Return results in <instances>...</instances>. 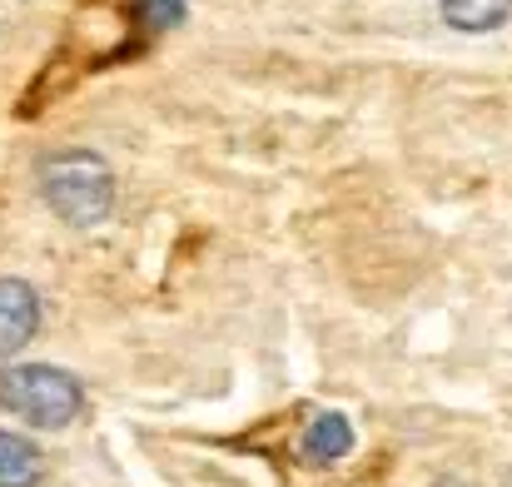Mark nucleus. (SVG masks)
<instances>
[{
  "mask_svg": "<svg viewBox=\"0 0 512 487\" xmlns=\"http://www.w3.org/2000/svg\"><path fill=\"white\" fill-rule=\"evenodd\" d=\"M348 448H353V428H348L343 413H319V418L309 423V433H304V453H309L314 463H334Z\"/></svg>",
  "mask_w": 512,
  "mask_h": 487,
  "instance_id": "5",
  "label": "nucleus"
},
{
  "mask_svg": "<svg viewBox=\"0 0 512 487\" xmlns=\"http://www.w3.org/2000/svg\"><path fill=\"white\" fill-rule=\"evenodd\" d=\"M0 408L25 418V423H35V428H65V423L80 418L85 393H80V383L65 368L20 363V368L0 373Z\"/></svg>",
  "mask_w": 512,
  "mask_h": 487,
  "instance_id": "2",
  "label": "nucleus"
},
{
  "mask_svg": "<svg viewBox=\"0 0 512 487\" xmlns=\"http://www.w3.org/2000/svg\"><path fill=\"white\" fill-rule=\"evenodd\" d=\"M508 10L512 0H443V20L453 30H498Z\"/></svg>",
  "mask_w": 512,
  "mask_h": 487,
  "instance_id": "6",
  "label": "nucleus"
},
{
  "mask_svg": "<svg viewBox=\"0 0 512 487\" xmlns=\"http://www.w3.org/2000/svg\"><path fill=\"white\" fill-rule=\"evenodd\" d=\"M40 328V299L20 279H0V353H20Z\"/></svg>",
  "mask_w": 512,
  "mask_h": 487,
  "instance_id": "3",
  "label": "nucleus"
},
{
  "mask_svg": "<svg viewBox=\"0 0 512 487\" xmlns=\"http://www.w3.org/2000/svg\"><path fill=\"white\" fill-rule=\"evenodd\" d=\"M40 194L65 224H100L115 204V174L90 150H60L40 164Z\"/></svg>",
  "mask_w": 512,
  "mask_h": 487,
  "instance_id": "1",
  "label": "nucleus"
},
{
  "mask_svg": "<svg viewBox=\"0 0 512 487\" xmlns=\"http://www.w3.org/2000/svg\"><path fill=\"white\" fill-rule=\"evenodd\" d=\"M145 5V20L150 25H160V30H170L184 20V0H140Z\"/></svg>",
  "mask_w": 512,
  "mask_h": 487,
  "instance_id": "7",
  "label": "nucleus"
},
{
  "mask_svg": "<svg viewBox=\"0 0 512 487\" xmlns=\"http://www.w3.org/2000/svg\"><path fill=\"white\" fill-rule=\"evenodd\" d=\"M45 473L40 448L25 443L20 433H0V487H35Z\"/></svg>",
  "mask_w": 512,
  "mask_h": 487,
  "instance_id": "4",
  "label": "nucleus"
},
{
  "mask_svg": "<svg viewBox=\"0 0 512 487\" xmlns=\"http://www.w3.org/2000/svg\"><path fill=\"white\" fill-rule=\"evenodd\" d=\"M433 487H468V483H453V478H443V483H433Z\"/></svg>",
  "mask_w": 512,
  "mask_h": 487,
  "instance_id": "8",
  "label": "nucleus"
}]
</instances>
